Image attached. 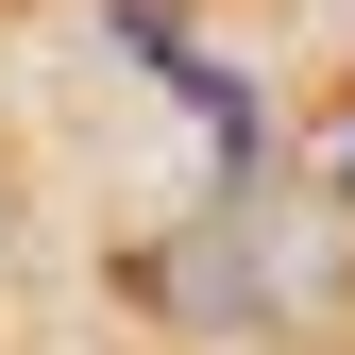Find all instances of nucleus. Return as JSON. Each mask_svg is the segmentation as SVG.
Listing matches in <instances>:
<instances>
[{
	"mask_svg": "<svg viewBox=\"0 0 355 355\" xmlns=\"http://www.w3.org/2000/svg\"><path fill=\"white\" fill-rule=\"evenodd\" d=\"M102 17H153V0H102Z\"/></svg>",
	"mask_w": 355,
	"mask_h": 355,
	"instance_id": "obj_1",
	"label": "nucleus"
}]
</instances>
